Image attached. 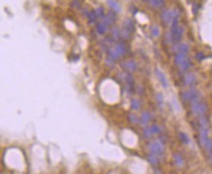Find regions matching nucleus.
Listing matches in <instances>:
<instances>
[{
	"label": "nucleus",
	"mask_w": 212,
	"mask_h": 174,
	"mask_svg": "<svg viewBox=\"0 0 212 174\" xmlns=\"http://www.w3.org/2000/svg\"><path fill=\"white\" fill-rule=\"evenodd\" d=\"M199 142L208 153H212V140L207 135V127H201L199 129Z\"/></svg>",
	"instance_id": "nucleus-1"
},
{
	"label": "nucleus",
	"mask_w": 212,
	"mask_h": 174,
	"mask_svg": "<svg viewBox=\"0 0 212 174\" xmlns=\"http://www.w3.org/2000/svg\"><path fill=\"white\" fill-rule=\"evenodd\" d=\"M177 17H179V11L177 9H167V10H164L161 16L163 21L166 24L172 23L173 20Z\"/></svg>",
	"instance_id": "nucleus-2"
},
{
	"label": "nucleus",
	"mask_w": 212,
	"mask_h": 174,
	"mask_svg": "<svg viewBox=\"0 0 212 174\" xmlns=\"http://www.w3.org/2000/svg\"><path fill=\"white\" fill-rule=\"evenodd\" d=\"M199 96H201V94H199L198 91H196V89H190V91L184 92L181 94V97L184 101L194 102V103L198 102V100L199 99Z\"/></svg>",
	"instance_id": "nucleus-3"
},
{
	"label": "nucleus",
	"mask_w": 212,
	"mask_h": 174,
	"mask_svg": "<svg viewBox=\"0 0 212 174\" xmlns=\"http://www.w3.org/2000/svg\"><path fill=\"white\" fill-rule=\"evenodd\" d=\"M149 150L152 153V155L155 156H161L164 154V144L161 141H154L149 145Z\"/></svg>",
	"instance_id": "nucleus-4"
},
{
	"label": "nucleus",
	"mask_w": 212,
	"mask_h": 174,
	"mask_svg": "<svg viewBox=\"0 0 212 174\" xmlns=\"http://www.w3.org/2000/svg\"><path fill=\"white\" fill-rule=\"evenodd\" d=\"M207 110L206 104L202 102H196L192 106V112L195 115H203Z\"/></svg>",
	"instance_id": "nucleus-5"
},
{
	"label": "nucleus",
	"mask_w": 212,
	"mask_h": 174,
	"mask_svg": "<svg viewBox=\"0 0 212 174\" xmlns=\"http://www.w3.org/2000/svg\"><path fill=\"white\" fill-rule=\"evenodd\" d=\"M133 30V23L130 20H127L124 23V29L121 31V36L124 39H127L130 37V34H132V31Z\"/></svg>",
	"instance_id": "nucleus-6"
},
{
	"label": "nucleus",
	"mask_w": 212,
	"mask_h": 174,
	"mask_svg": "<svg viewBox=\"0 0 212 174\" xmlns=\"http://www.w3.org/2000/svg\"><path fill=\"white\" fill-rule=\"evenodd\" d=\"M184 33V28L183 26H174L171 29V34H172V38L174 41H179L182 38V35Z\"/></svg>",
	"instance_id": "nucleus-7"
},
{
	"label": "nucleus",
	"mask_w": 212,
	"mask_h": 174,
	"mask_svg": "<svg viewBox=\"0 0 212 174\" xmlns=\"http://www.w3.org/2000/svg\"><path fill=\"white\" fill-rule=\"evenodd\" d=\"M156 75H157L158 79L160 80V82H161V85H163V87H164V88H167V87H168V81L166 79V75H164V74L161 72V71L159 69V68L156 69Z\"/></svg>",
	"instance_id": "nucleus-8"
},
{
	"label": "nucleus",
	"mask_w": 212,
	"mask_h": 174,
	"mask_svg": "<svg viewBox=\"0 0 212 174\" xmlns=\"http://www.w3.org/2000/svg\"><path fill=\"white\" fill-rule=\"evenodd\" d=\"M122 66H123L124 69L130 71V72H132V71H134L136 69V63L134 60H129L127 61V62H124L122 63Z\"/></svg>",
	"instance_id": "nucleus-9"
},
{
	"label": "nucleus",
	"mask_w": 212,
	"mask_h": 174,
	"mask_svg": "<svg viewBox=\"0 0 212 174\" xmlns=\"http://www.w3.org/2000/svg\"><path fill=\"white\" fill-rule=\"evenodd\" d=\"M184 83H185L186 86L194 85V84L196 83V76L192 73L187 74V75L185 76V78H184Z\"/></svg>",
	"instance_id": "nucleus-10"
},
{
	"label": "nucleus",
	"mask_w": 212,
	"mask_h": 174,
	"mask_svg": "<svg viewBox=\"0 0 212 174\" xmlns=\"http://www.w3.org/2000/svg\"><path fill=\"white\" fill-rule=\"evenodd\" d=\"M116 21V15L115 13H109L107 16L104 18L103 23L106 24V26H111L112 23H114V21Z\"/></svg>",
	"instance_id": "nucleus-11"
},
{
	"label": "nucleus",
	"mask_w": 212,
	"mask_h": 174,
	"mask_svg": "<svg viewBox=\"0 0 212 174\" xmlns=\"http://www.w3.org/2000/svg\"><path fill=\"white\" fill-rule=\"evenodd\" d=\"M114 49H115V51L117 52V54L119 55V57L124 55V54H126V52H127L126 46H124V44H122V43H120V44H117V45L114 47Z\"/></svg>",
	"instance_id": "nucleus-12"
},
{
	"label": "nucleus",
	"mask_w": 212,
	"mask_h": 174,
	"mask_svg": "<svg viewBox=\"0 0 212 174\" xmlns=\"http://www.w3.org/2000/svg\"><path fill=\"white\" fill-rule=\"evenodd\" d=\"M175 50L177 52H179L180 54H187V53L189 52V50H190V47H189V45H187V44H179V45H177L176 46V48Z\"/></svg>",
	"instance_id": "nucleus-13"
},
{
	"label": "nucleus",
	"mask_w": 212,
	"mask_h": 174,
	"mask_svg": "<svg viewBox=\"0 0 212 174\" xmlns=\"http://www.w3.org/2000/svg\"><path fill=\"white\" fill-rule=\"evenodd\" d=\"M151 119H152V114L149 113V112H144V113L141 115V118H140V123H141L142 125H146Z\"/></svg>",
	"instance_id": "nucleus-14"
},
{
	"label": "nucleus",
	"mask_w": 212,
	"mask_h": 174,
	"mask_svg": "<svg viewBox=\"0 0 212 174\" xmlns=\"http://www.w3.org/2000/svg\"><path fill=\"white\" fill-rule=\"evenodd\" d=\"M107 28H108V26H106V24L102 21V23H98L97 24V27H96V30H97V33L100 34V35H103V34L107 31Z\"/></svg>",
	"instance_id": "nucleus-15"
},
{
	"label": "nucleus",
	"mask_w": 212,
	"mask_h": 174,
	"mask_svg": "<svg viewBox=\"0 0 212 174\" xmlns=\"http://www.w3.org/2000/svg\"><path fill=\"white\" fill-rule=\"evenodd\" d=\"M185 60H186V57H185V55H184V54H180V53H178V54L175 55V60H174V61H175V63L177 65H179V66Z\"/></svg>",
	"instance_id": "nucleus-16"
},
{
	"label": "nucleus",
	"mask_w": 212,
	"mask_h": 174,
	"mask_svg": "<svg viewBox=\"0 0 212 174\" xmlns=\"http://www.w3.org/2000/svg\"><path fill=\"white\" fill-rule=\"evenodd\" d=\"M107 4L110 6V7L113 9V10L116 12V13H119L120 10H121V7L119 5V3L116 2V1H112V0H108L107 1Z\"/></svg>",
	"instance_id": "nucleus-17"
},
{
	"label": "nucleus",
	"mask_w": 212,
	"mask_h": 174,
	"mask_svg": "<svg viewBox=\"0 0 212 174\" xmlns=\"http://www.w3.org/2000/svg\"><path fill=\"white\" fill-rule=\"evenodd\" d=\"M191 64H192L191 60H190L189 58H186V60L184 61V62H183L181 65H180V70H181L182 72H185L186 70H188L189 68H190Z\"/></svg>",
	"instance_id": "nucleus-18"
},
{
	"label": "nucleus",
	"mask_w": 212,
	"mask_h": 174,
	"mask_svg": "<svg viewBox=\"0 0 212 174\" xmlns=\"http://www.w3.org/2000/svg\"><path fill=\"white\" fill-rule=\"evenodd\" d=\"M174 161H175V163H176L177 166H179V167L183 166L184 161H183V158H182L181 156H180V155H177V154L174 155Z\"/></svg>",
	"instance_id": "nucleus-19"
},
{
	"label": "nucleus",
	"mask_w": 212,
	"mask_h": 174,
	"mask_svg": "<svg viewBox=\"0 0 212 174\" xmlns=\"http://www.w3.org/2000/svg\"><path fill=\"white\" fill-rule=\"evenodd\" d=\"M179 139L184 143V144H189V143H190L189 136L187 135L186 133H184V132H180L179 133Z\"/></svg>",
	"instance_id": "nucleus-20"
},
{
	"label": "nucleus",
	"mask_w": 212,
	"mask_h": 174,
	"mask_svg": "<svg viewBox=\"0 0 212 174\" xmlns=\"http://www.w3.org/2000/svg\"><path fill=\"white\" fill-rule=\"evenodd\" d=\"M148 161H149V163L154 164V165H157V164L159 163V158L157 156H155V155H152V154L148 156Z\"/></svg>",
	"instance_id": "nucleus-21"
},
{
	"label": "nucleus",
	"mask_w": 212,
	"mask_h": 174,
	"mask_svg": "<svg viewBox=\"0 0 212 174\" xmlns=\"http://www.w3.org/2000/svg\"><path fill=\"white\" fill-rule=\"evenodd\" d=\"M149 2V4H151L153 7H155V8H160L164 4V1H161V0H155V1H148Z\"/></svg>",
	"instance_id": "nucleus-22"
},
{
	"label": "nucleus",
	"mask_w": 212,
	"mask_h": 174,
	"mask_svg": "<svg viewBox=\"0 0 212 174\" xmlns=\"http://www.w3.org/2000/svg\"><path fill=\"white\" fill-rule=\"evenodd\" d=\"M160 28H159V26H152V28H151V34H152V36L153 37H159L160 36Z\"/></svg>",
	"instance_id": "nucleus-23"
},
{
	"label": "nucleus",
	"mask_w": 212,
	"mask_h": 174,
	"mask_svg": "<svg viewBox=\"0 0 212 174\" xmlns=\"http://www.w3.org/2000/svg\"><path fill=\"white\" fill-rule=\"evenodd\" d=\"M95 13L96 15V17H99V18H102L104 16V9L102 7H97L95 10Z\"/></svg>",
	"instance_id": "nucleus-24"
},
{
	"label": "nucleus",
	"mask_w": 212,
	"mask_h": 174,
	"mask_svg": "<svg viewBox=\"0 0 212 174\" xmlns=\"http://www.w3.org/2000/svg\"><path fill=\"white\" fill-rule=\"evenodd\" d=\"M140 107V103L137 99H132V108L133 110H138Z\"/></svg>",
	"instance_id": "nucleus-25"
},
{
	"label": "nucleus",
	"mask_w": 212,
	"mask_h": 174,
	"mask_svg": "<svg viewBox=\"0 0 212 174\" xmlns=\"http://www.w3.org/2000/svg\"><path fill=\"white\" fill-rule=\"evenodd\" d=\"M87 16H88V18H89V20L91 21H95V18H96V15H95V11H90V12H88V13H87Z\"/></svg>",
	"instance_id": "nucleus-26"
},
{
	"label": "nucleus",
	"mask_w": 212,
	"mask_h": 174,
	"mask_svg": "<svg viewBox=\"0 0 212 174\" xmlns=\"http://www.w3.org/2000/svg\"><path fill=\"white\" fill-rule=\"evenodd\" d=\"M199 125H201V127H207L208 123H207L206 118H204V117L199 118Z\"/></svg>",
	"instance_id": "nucleus-27"
},
{
	"label": "nucleus",
	"mask_w": 212,
	"mask_h": 174,
	"mask_svg": "<svg viewBox=\"0 0 212 174\" xmlns=\"http://www.w3.org/2000/svg\"><path fill=\"white\" fill-rule=\"evenodd\" d=\"M150 129H151V131H152V133L153 134H154V133H159V132H161V127L159 126H157V125H153L151 127H150Z\"/></svg>",
	"instance_id": "nucleus-28"
},
{
	"label": "nucleus",
	"mask_w": 212,
	"mask_h": 174,
	"mask_svg": "<svg viewBox=\"0 0 212 174\" xmlns=\"http://www.w3.org/2000/svg\"><path fill=\"white\" fill-rule=\"evenodd\" d=\"M129 120L132 123H133V124H137V123L139 122V119L135 116L134 114H130L129 116Z\"/></svg>",
	"instance_id": "nucleus-29"
},
{
	"label": "nucleus",
	"mask_w": 212,
	"mask_h": 174,
	"mask_svg": "<svg viewBox=\"0 0 212 174\" xmlns=\"http://www.w3.org/2000/svg\"><path fill=\"white\" fill-rule=\"evenodd\" d=\"M153 134L152 131H151V129H146L144 130V133H143V135H144V137L146 138H149V137H151V135Z\"/></svg>",
	"instance_id": "nucleus-30"
},
{
	"label": "nucleus",
	"mask_w": 212,
	"mask_h": 174,
	"mask_svg": "<svg viewBox=\"0 0 212 174\" xmlns=\"http://www.w3.org/2000/svg\"><path fill=\"white\" fill-rule=\"evenodd\" d=\"M157 101L159 102V104L161 105L163 104V102H164V96L161 94H157Z\"/></svg>",
	"instance_id": "nucleus-31"
},
{
	"label": "nucleus",
	"mask_w": 212,
	"mask_h": 174,
	"mask_svg": "<svg viewBox=\"0 0 212 174\" xmlns=\"http://www.w3.org/2000/svg\"><path fill=\"white\" fill-rule=\"evenodd\" d=\"M172 102H173V104H174L173 107L175 108V110H179V105H178V103L176 102V99H175V98L172 99Z\"/></svg>",
	"instance_id": "nucleus-32"
},
{
	"label": "nucleus",
	"mask_w": 212,
	"mask_h": 174,
	"mask_svg": "<svg viewBox=\"0 0 212 174\" xmlns=\"http://www.w3.org/2000/svg\"><path fill=\"white\" fill-rule=\"evenodd\" d=\"M197 58L198 60H202L204 58V55H203V54H202V53H198V54L197 55Z\"/></svg>",
	"instance_id": "nucleus-33"
}]
</instances>
